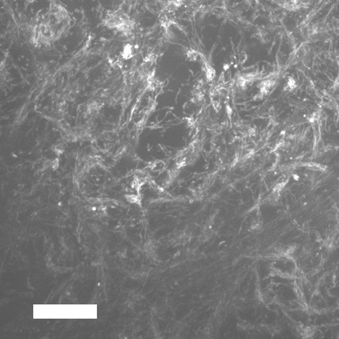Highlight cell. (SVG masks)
<instances>
[{
    "instance_id": "obj_1",
    "label": "cell",
    "mask_w": 339,
    "mask_h": 339,
    "mask_svg": "<svg viewBox=\"0 0 339 339\" xmlns=\"http://www.w3.org/2000/svg\"><path fill=\"white\" fill-rule=\"evenodd\" d=\"M280 2L286 9L296 11L301 8H307L310 3V0H280Z\"/></svg>"
}]
</instances>
